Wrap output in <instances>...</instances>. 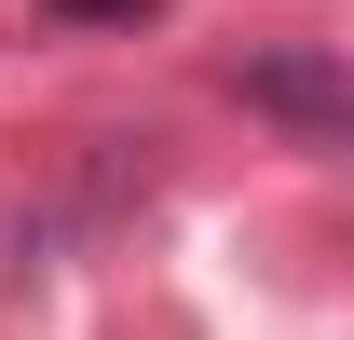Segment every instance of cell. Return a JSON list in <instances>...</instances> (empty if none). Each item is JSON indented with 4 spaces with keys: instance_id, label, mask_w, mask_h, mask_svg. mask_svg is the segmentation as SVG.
I'll list each match as a JSON object with an SVG mask.
<instances>
[{
    "instance_id": "1",
    "label": "cell",
    "mask_w": 354,
    "mask_h": 340,
    "mask_svg": "<svg viewBox=\"0 0 354 340\" xmlns=\"http://www.w3.org/2000/svg\"><path fill=\"white\" fill-rule=\"evenodd\" d=\"M232 95L245 109H272V123H300V136H354V55H245L232 68Z\"/></svg>"
},
{
    "instance_id": "2",
    "label": "cell",
    "mask_w": 354,
    "mask_h": 340,
    "mask_svg": "<svg viewBox=\"0 0 354 340\" xmlns=\"http://www.w3.org/2000/svg\"><path fill=\"white\" fill-rule=\"evenodd\" d=\"M55 28H136V14H150V0H41Z\"/></svg>"
}]
</instances>
